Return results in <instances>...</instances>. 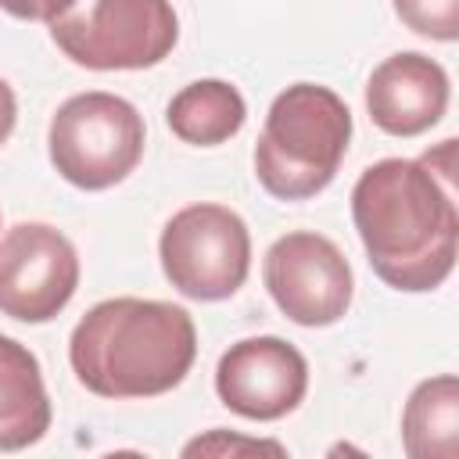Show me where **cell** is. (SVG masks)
Listing matches in <instances>:
<instances>
[{
    "label": "cell",
    "mask_w": 459,
    "mask_h": 459,
    "mask_svg": "<svg viewBox=\"0 0 459 459\" xmlns=\"http://www.w3.org/2000/svg\"><path fill=\"white\" fill-rule=\"evenodd\" d=\"M394 14L412 32L441 43L459 36V0H394Z\"/></svg>",
    "instance_id": "obj_14"
},
{
    "label": "cell",
    "mask_w": 459,
    "mask_h": 459,
    "mask_svg": "<svg viewBox=\"0 0 459 459\" xmlns=\"http://www.w3.org/2000/svg\"><path fill=\"white\" fill-rule=\"evenodd\" d=\"M448 108L445 68L420 54L402 50L380 61L366 82V111L387 136H420L441 122Z\"/></svg>",
    "instance_id": "obj_10"
},
{
    "label": "cell",
    "mask_w": 459,
    "mask_h": 459,
    "mask_svg": "<svg viewBox=\"0 0 459 459\" xmlns=\"http://www.w3.org/2000/svg\"><path fill=\"white\" fill-rule=\"evenodd\" d=\"M351 140L348 104L319 82H294L269 104L255 143V176L280 201H305L330 186Z\"/></svg>",
    "instance_id": "obj_3"
},
{
    "label": "cell",
    "mask_w": 459,
    "mask_h": 459,
    "mask_svg": "<svg viewBox=\"0 0 459 459\" xmlns=\"http://www.w3.org/2000/svg\"><path fill=\"white\" fill-rule=\"evenodd\" d=\"M351 222L387 287L420 294L448 280L459 244L455 194L423 158L369 165L351 190Z\"/></svg>",
    "instance_id": "obj_1"
},
{
    "label": "cell",
    "mask_w": 459,
    "mask_h": 459,
    "mask_svg": "<svg viewBox=\"0 0 459 459\" xmlns=\"http://www.w3.org/2000/svg\"><path fill=\"white\" fill-rule=\"evenodd\" d=\"M47 143L61 179L79 190H108L140 165L147 129L126 97L86 90L54 111Z\"/></svg>",
    "instance_id": "obj_5"
},
{
    "label": "cell",
    "mask_w": 459,
    "mask_h": 459,
    "mask_svg": "<svg viewBox=\"0 0 459 459\" xmlns=\"http://www.w3.org/2000/svg\"><path fill=\"white\" fill-rule=\"evenodd\" d=\"M57 50L93 72H136L165 61L179 39L172 0H72L50 18Z\"/></svg>",
    "instance_id": "obj_4"
},
{
    "label": "cell",
    "mask_w": 459,
    "mask_h": 459,
    "mask_svg": "<svg viewBox=\"0 0 459 459\" xmlns=\"http://www.w3.org/2000/svg\"><path fill=\"white\" fill-rule=\"evenodd\" d=\"M197 355L186 308L154 298L97 301L68 337L79 384L100 398H154L183 384Z\"/></svg>",
    "instance_id": "obj_2"
},
{
    "label": "cell",
    "mask_w": 459,
    "mask_h": 459,
    "mask_svg": "<svg viewBox=\"0 0 459 459\" xmlns=\"http://www.w3.org/2000/svg\"><path fill=\"white\" fill-rule=\"evenodd\" d=\"M79 287L72 240L47 222H18L0 237V312L18 323H50Z\"/></svg>",
    "instance_id": "obj_8"
},
{
    "label": "cell",
    "mask_w": 459,
    "mask_h": 459,
    "mask_svg": "<svg viewBox=\"0 0 459 459\" xmlns=\"http://www.w3.org/2000/svg\"><path fill=\"white\" fill-rule=\"evenodd\" d=\"M50 430V398L36 355L0 333V452H22Z\"/></svg>",
    "instance_id": "obj_11"
},
{
    "label": "cell",
    "mask_w": 459,
    "mask_h": 459,
    "mask_svg": "<svg viewBox=\"0 0 459 459\" xmlns=\"http://www.w3.org/2000/svg\"><path fill=\"white\" fill-rule=\"evenodd\" d=\"M258 452L287 455V448L280 441H255V437H237V434H226V430H212L204 437H194L183 448V455H258Z\"/></svg>",
    "instance_id": "obj_15"
},
{
    "label": "cell",
    "mask_w": 459,
    "mask_h": 459,
    "mask_svg": "<svg viewBox=\"0 0 459 459\" xmlns=\"http://www.w3.org/2000/svg\"><path fill=\"white\" fill-rule=\"evenodd\" d=\"M72 0H0V7L22 22H50L57 18Z\"/></svg>",
    "instance_id": "obj_16"
},
{
    "label": "cell",
    "mask_w": 459,
    "mask_h": 459,
    "mask_svg": "<svg viewBox=\"0 0 459 459\" xmlns=\"http://www.w3.org/2000/svg\"><path fill=\"white\" fill-rule=\"evenodd\" d=\"M262 280L276 308L298 326L337 323L355 290V276L341 247L312 230H294L273 240L262 262Z\"/></svg>",
    "instance_id": "obj_7"
},
{
    "label": "cell",
    "mask_w": 459,
    "mask_h": 459,
    "mask_svg": "<svg viewBox=\"0 0 459 459\" xmlns=\"http://www.w3.org/2000/svg\"><path fill=\"white\" fill-rule=\"evenodd\" d=\"M161 269L169 283L194 301H222L237 294L251 269L247 222L226 204H186L179 208L158 240Z\"/></svg>",
    "instance_id": "obj_6"
},
{
    "label": "cell",
    "mask_w": 459,
    "mask_h": 459,
    "mask_svg": "<svg viewBox=\"0 0 459 459\" xmlns=\"http://www.w3.org/2000/svg\"><path fill=\"white\" fill-rule=\"evenodd\" d=\"M402 445L412 459H455L459 380L452 373L420 380L402 412Z\"/></svg>",
    "instance_id": "obj_13"
},
{
    "label": "cell",
    "mask_w": 459,
    "mask_h": 459,
    "mask_svg": "<svg viewBox=\"0 0 459 459\" xmlns=\"http://www.w3.org/2000/svg\"><path fill=\"white\" fill-rule=\"evenodd\" d=\"M14 122H18V100L7 79H0V143H7V136L14 133Z\"/></svg>",
    "instance_id": "obj_17"
},
{
    "label": "cell",
    "mask_w": 459,
    "mask_h": 459,
    "mask_svg": "<svg viewBox=\"0 0 459 459\" xmlns=\"http://www.w3.org/2000/svg\"><path fill=\"white\" fill-rule=\"evenodd\" d=\"M169 129L194 147H215L237 136L247 122V104L240 90L226 79H197L183 86L165 111Z\"/></svg>",
    "instance_id": "obj_12"
},
{
    "label": "cell",
    "mask_w": 459,
    "mask_h": 459,
    "mask_svg": "<svg viewBox=\"0 0 459 459\" xmlns=\"http://www.w3.org/2000/svg\"><path fill=\"white\" fill-rule=\"evenodd\" d=\"M215 391L222 405L244 420H283L308 391V362L283 337H244L219 359Z\"/></svg>",
    "instance_id": "obj_9"
}]
</instances>
